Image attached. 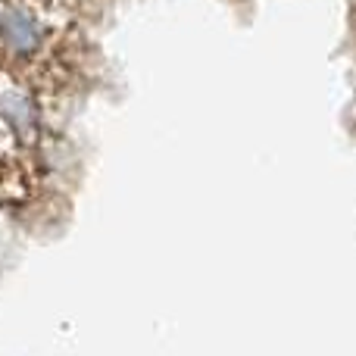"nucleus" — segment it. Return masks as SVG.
<instances>
[{"label":"nucleus","instance_id":"nucleus-1","mask_svg":"<svg viewBox=\"0 0 356 356\" xmlns=\"http://www.w3.org/2000/svg\"><path fill=\"white\" fill-rule=\"evenodd\" d=\"M0 38L10 47V54L16 56H29L41 47V25L31 16L29 10H19V6H10V10L0 13Z\"/></svg>","mask_w":356,"mask_h":356}]
</instances>
